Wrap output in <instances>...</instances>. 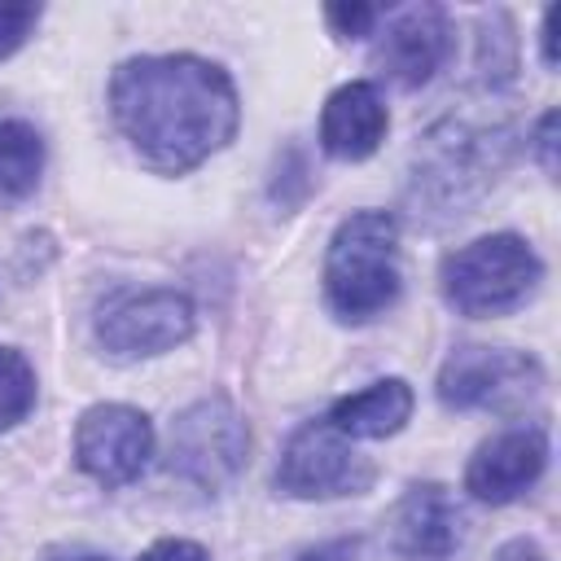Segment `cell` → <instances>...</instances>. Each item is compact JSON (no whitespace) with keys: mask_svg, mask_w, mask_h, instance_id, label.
Segmentation results:
<instances>
[{"mask_svg":"<svg viewBox=\"0 0 561 561\" xmlns=\"http://www.w3.org/2000/svg\"><path fill=\"white\" fill-rule=\"evenodd\" d=\"M535 153H539V167L548 175H557V110H543L539 123H535Z\"/></svg>","mask_w":561,"mask_h":561,"instance_id":"cell-20","label":"cell"},{"mask_svg":"<svg viewBox=\"0 0 561 561\" xmlns=\"http://www.w3.org/2000/svg\"><path fill=\"white\" fill-rule=\"evenodd\" d=\"M153 456V425L131 403H92L75 425V460L101 486H127Z\"/></svg>","mask_w":561,"mask_h":561,"instance_id":"cell-9","label":"cell"},{"mask_svg":"<svg viewBox=\"0 0 561 561\" xmlns=\"http://www.w3.org/2000/svg\"><path fill=\"white\" fill-rule=\"evenodd\" d=\"M390 131V110L368 79H351L329 92L320 110V149L337 162H364L381 149Z\"/></svg>","mask_w":561,"mask_h":561,"instance_id":"cell-13","label":"cell"},{"mask_svg":"<svg viewBox=\"0 0 561 561\" xmlns=\"http://www.w3.org/2000/svg\"><path fill=\"white\" fill-rule=\"evenodd\" d=\"M548 469V430L543 425H517L495 438H486L465 469V491L482 504H513L526 495Z\"/></svg>","mask_w":561,"mask_h":561,"instance_id":"cell-11","label":"cell"},{"mask_svg":"<svg viewBox=\"0 0 561 561\" xmlns=\"http://www.w3.org/2000/svg\"><path fill=\"white\" fill-rule=\"evenodd\" d=\"M438 403L451 412H517L543 390L535 355L513 346H456L438 368Z\"/></svg>","mask_w":561,"mask_h":561,"instance_id":"cell-5","label":"cell"},{"mask_svg":"<svg viewBox=\"0 0 561 561\" xmlns=\"http://www.w3.org/2000/svg\"><path fill=\"white\" fill-rule=\"evenodd\" d=\"M39 26V4H0V61L13 57Z\"/></svg>","mask_w":561,"mask_h":561,"instance_id":"cell-17","label":"cell"},{"mask_svg":"<svg viewBox=\"0 0 561 561\" xmlns=\"http://www.w3.org/2000/svg\"><path fill=\"white\" fill-rule=\"evenodd\" d=\"M136 561H210V552L202 543H193V539H158Z\"/></svg>","mask_w":561,"mask_h":561,"instance_id":"cell-19","label":"cell"},{"mask_svg":"<svg viewBox=\"0 0 561 561\" xmlns=\"http://www.w3.org/2000/svg\"><path fill=\"white\" fill-rule=\"evenodd\" d=\"M495 561H548V557H543L535 543L513 539V543H504V548H500V557H495Z\"/></svg>","mask_w":561,"mask_h":561,"instance_id":"cell-23","label":"cell"},{"mask_svg":"<svg viewBox=\"0 0 561 561\" xmlns=\"http://www.w3.org/2000/svg\"><path fill=\"white\" fill-rule=\"evenodd\" d=\"M355 557H359V539H329V543L307 548L298 561H355Z\"/></svg>","mask_w":561,"mask_h":561,"instance_id":"cell-21","label":"cell"},{"mask_svg":"<svg viewBox=\"0 0 561 561\" xmlns=\"http://www.w3.org/2000/svg\"><path fill=\"white\" fill-rule=\"evenodd\" d=\"M44 175V140L26 118H0V202H26Z\"/></svg>","mask_w":561,"mask_h":561,"instance_id":"cell-15","label":"cell"},{"mask_svg":"<svg viewBox=\"0 0 561 561\" xmlns=\"http://www.w3.org/2000/svg\"><path fill=\"white\" fill-rule=\"evenodd\" d=\"M539 39H543V66L552 70V66H557V9H543V26H539Z\"/></svg>","mask_w":561,"mask_h":561,"instance_id":"cell-22","label":"cell"},{"mask_svg":"<svg viewBox=\"0 0 561 561\" xmlns=\"http://www.w3.org/2000/svg\"><path fill=\"white\" fill-rule=\"evenodd\" d=\"M399 219L390 210L346 215L324 250V302L337 320L364 324L399 298Z\"/></svg>","mask_w":561,"mask_h":561,"instance_id":"cell-2","label":"cell"},{"mask_svg":"<svg viewBox=\"0 0 561 561\" xmlns=\"http://www.w3.org/2000/svg\"><path fill=\"white\" fill-rule=\"evenodd\" d=\"M197 311L180 289L114 294L96 316V342L114 359H149L193 337Z\"/></svg>","mask_w":561,"mask_h":561,"instance_id":"cell-8","label":"cell"},{"mask_svg":"<svg viewBox=\"0 0 561 561\" xmlns=\"http://www.w3.org/2000/svg\"><path fill=\"white\" fill-rule=\"evenodd\" d=\"M61 561H110V557H96V552H75V557H61Z\"/></svg>","mask_w":561,"mask_h":561,"instance_id":"cell-24","label":"cell"},{"mask_svg":"<svg viewBox=\"0 0 561 561\" xmlns=\"http://www.w3.org/2000/svg\"><path fill=\"white\" fill-rule=\"evenodd\" d=\"M110 114L149 171L184 175L237 136L241 101L224 66L193 53H162L131 57L114 70Z\"/></svg>","mask_w":561,"mask_h":561,"instance_id":"cell-1","label":"cell"},{"mask_svg":"<svg viewBox=\"0 0 561 561\" xmlns=\"http://www.w3.org/2000/svg\"><path fill=\"white\" fill-rule=\"evenodd\" d=\"M35 408V368L22 351L0 346V430H13Z\"/></svg>","mask_w":561,"mask_h":561,"instance_id":"cell-16","label":"cell"},{"mask_svg":"<svg viewBox=\"0 0 561 561\" xmlns=\"http://www.w3.org/2000/svg\"><path fill=\"white\" fill-rule=\"evenodd\" d=\"M377 478V465L351 447L346 434H337L329 421H307L289 434L280 465H276V491L289 500H337V495H364Z\"/></svg>","mask_w":561,"mask_h":561,"instance_id":"cell-7","label":"cell"},{"mask_svg":"<svg viewBox=\"0 0 561 561\" xmlns=\"http://www.w3.org/2000/svg\"><path fill=\"white\" fill-rule=\"evenodd\" d=\"M250 460V425L245 416L224 399H197L184 408L171 425V473L202 491H224L237 482V473Z\"/></svg>","mask_w":561,"mask_h":561,"instance_id":"cell-6","label":"cell"},{"mask_svg":"<svg viewBox=\"0 0 561 561\" xmlns=\"http://www.w3.org/2000/svg\"><path fill=\"white\" fill-rule=\"evenodd\" d=\"M465 539V517L443 482H416L390 513V552L403 561H447Z\"/></svg>","mask_w":561,"mask_h":561,"instance_id":"cell-12","label":"cell"},{"mask_svg":"<svg viewBox=\"0 0 561 561\" xmlns=\"http://www.w3.org/2000/svg\"><path fill=\"white\" fill-rule=\"evenodd\" d=\"M504 158H508L504 127H473L465 118H443L434 131L416 140L412 202L425 210L460 215L495 180Z\"/></svg>","mask_w":561,"mask_h":561,"instance_id":"cell-3","label":"cell"},{"mask_svg":"<svg viewBox=\"0 0 561 561\" xmlns=\"http://www.w3.org/2000/svg\"><path fill=\"white\" fill-rule=\"evenodd\" d=\"M324 18H329V26H333L342 39H359V35H373L381 9H373V4H329Z\"/></svg>","mask_w":561,"mask_h":561,"instance_id":"cell-18","label":"cell"},{"mask_svg":"<svg viewBox=\"0 0 561 561\" xmlns=\"http://www.w3.org/2000/svg\"><path fill=\"white\" fill-rule=\"evenodd\" d=\"M543 280V263L517 232H491L451 250L438 267V285L451 311L486 320L517 311Z\"/></svg>","mask_w":561,"mask_h":561,"instance_id":"cell-4","label":"cell"},{"mask_svg":"<svg viewBox=\"0 0 561 561\" xmlns=\"http://www.w3.org/2000/svg\"><path fill=\"white\" fill-rule=\"evenodd\" d=\"M451 57V22L438 4H408L386 18L373 44V66L394 88H425Z\"/></svg>","mask_w":561,"mask_h":561,"instance_id":"cell-10","label":"cell"},{"mask_svg":"<svg viewBox=\"0 0 561 561\" xmlns=\"http://www.w3.org/2000/svg\"><path fill=\"white\" fill-rule=\"evenodd\" d=\"M412 408H416L412 386L403 377H381L355 394H342L324 421L346 438H390L412 421Z\"/></svg>","mask_w":561,"mask_h":561,"instance_id":"cell-14","label":"cell"}]
</instances>
